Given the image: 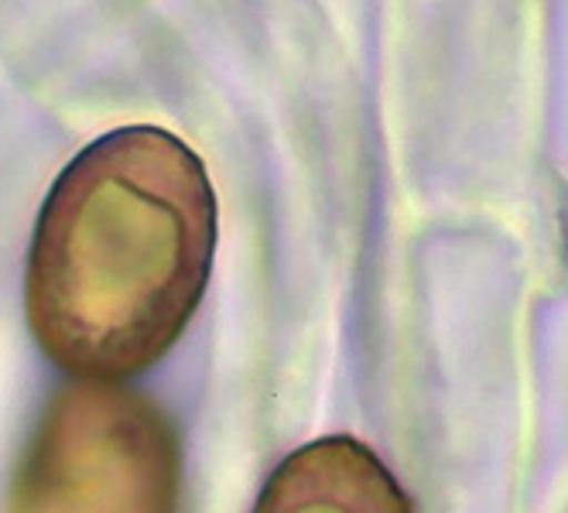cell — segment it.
Instances as JSON below:
<instances>
[{"mask_svg":"<svg viewBox=\"0 0 568 513\" xmlns=\"http://www.w3.org/2000/svg\"><path fill=\"white\" fill-rule=\"evenodd\" d=\"M216 254V192L172 131L120 127L62 168L38 213L24 315L79 380H128L182 339Z\"/></svg>","mask_w":568,"mask_h":513,"instance_id":"cell-1","label":"cell"},{"mask_svg":"<svg viewBox=\"0 0 568 513\" xmlns=\"http://www.w3.org/2000/svg\"><path fill=\"white\" fill-rule=\"evenodd\" d=\"M179 442L148 398L106 380L59 390L24 449L8 513H175Z\"/></svg>","mask_w":568,"mask_h":513,"instance_id":"cell-2","label":"cell"},{"mask_svg":"<svg viewBox=\"0 0 568 513\" xmlns=\"http://www.w3.org/2000/svg\"><path fill=\"white\" fill-rule=\"evenodd\" d=\"M254 513H415L390 469L356 439L302 445L264 483Z\"/></svg>","mask_w":568,"mask_h":513,"instance_id":"cell-3","label":"cell"}]
</instances>
